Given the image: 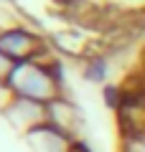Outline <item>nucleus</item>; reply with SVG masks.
<instances>
[{"mask_svg":"<svg viewBox=\"0 0 145 152\" xmlns=\"http://www.w3.org/2000/svg\"><path fill=\"white\" fill-rule=\"evenodd\" d=\"M8 86L13 94L21 99H31L38 104H51L59 96H64V81H61V69H59V56L51 48L46 56L36 61H23L16 64Z\"/></svg>","mask_w":145,"mask_h":152,"instance_id":"1","label":"nucleus"},{"mask_svg":"<svg viewBox=\"0 0 145 152\" xmlns=\"http://www.w3.org/2000/svg\"><path fill=\"white\" fill-rule=\"evenodd\" d=\"M0 51L13 64H23V61H36L41 56H46L51 51V43L33 26L18 23V26H10L0 33Z\"/></svg>","mask_w":145,"mask_h":152,"instance_id":"2","label":"nucleus"},{"mask_svg":"<svg viewBox=\"0 0 145 152\" xmlns=\"http://www.w3.org/2000/svg\"><path fill=\"white\" fill-rule=\"evenodd\" d=\"M46 124L56 127L59 132L81 140V127H84V117H81V109L76 107V102H71L69 96H59L56 102L46 104Z\"/></svg>","mask_w":145,"mask_h":152,"instance_id":"3","label":"nucleus"},{"mask_svg":"<svg viewBox=\"0 0 145 152\" xmlns=\"http://www.w3.org/2000/svg\"><path fill=\"white\" fill-rule=\"evenodd\" d=\"M3 119H5L18 134L26 137L28 132H33L36 127L46 124V104H38V102H31V99L16 96L13 104L8 107V112L3 114Z\"/></svg>","mask_w":145,"mask_h":152,"instance_id":"4","label":"nucleus"},{"mask_svg":"<svg viewBox=\"0 0 145 152\" xmlns=\"http://www.w3.org/2000/svg\"><path fill=\"white\" fill-rule=\"evenodd\" d=\"M23 140H26V145H28L31 152H71V147L79 142V140H74V137L59 132L51 124L36 127V129L28 132Z\"/></svg>","mask_w":145,"mask_h":152,"instance_id":"5","label":"nucleus"},{"mask_svg":"<svg viewBox=\"0 0 145 152\" xmlns=\"http://www.w3.org/2000/svg\"><path fill=\"white\" fill-rule=\"evenodd\" d=\"M13 99H16V94L8 86V81H0V117L8 112V107L13 104Z\"/></svg>","mask_w":145,"mask_h":152,"instance_id":"6","label":"nucleus"},{"mask_svg":"<svg viewBox=\"0 0 145 152\" xmlns=\"http://www.w3.org/2000/svg\"><path fill=\"white\" fill-rule=\"evenodd\" d=\"M13 69H16V64H13V61L0 51V81H8L10 74H13Z\"/></svg>","mask_w":145,"mask_h":152,"instance_id":"7","label":"nucleus"},{"mask_svg":"<svg viewBox=\"0 0 145 152\" xmlns=\"http://www.w3.org/2000/svg\"><path fill=\"white\" fill-rule=\"evenodd\" d=\"M71 152H92V150L87 147V142H81V140H79V142H76L74 147H71Z\"/></svg>","mask_w":145,"mask_h":152,"instance_id":"8","label":"nucleus"},{"mask_svg":"<svg viewBox=\"0 0 145 152\" xmlns=\"http://www.w3.org/2000/svg\"><path fill=\"white\" fill-rule=\"evenodd\" d=\"M0 33H3V28H0Z\"/></svg>","mask_w":145,"mask_h":152,"instance_id":"9","label":"nucleus"}]
</instances>
